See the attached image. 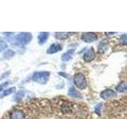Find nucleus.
Here are the masks:
<instances>
[{"instance_id": "7ed1b4c3", "label": "nucleus", "mask_w": 127, "mask_h": 119, "mask_svg": "<svg viewBox=\"0 0 127 119\" xmlns=\"http://www.w3.org/2000/svg\"><path fill=\"white\" fill-rule=\"evenodd\" d=\"M32 40V34L30 33H26V32H24V33H20L15 37L14 39V41H16V44L18 45H26Z\"/></svg>"}, {"instance_id": "dca6fc26", "label": "nucleus", "mask_w": 127, "mask_h": 119, "mask_svg": "<svg viewBox=\"0 0 127 119\" xmlns=\"http://www.w3.org/2000/svg\"><path fill=\"white\" fill-rule=\"evenodd\" d=\"M14 54H15L14 51H13L12 49H8L6 52H4L2 57H3V58H5V59H10L11 57H13L14 56Z\"/></svg>"}, {"instance_id": "20e7f679", "label": "nucleus", "mask_w": 127, "mask_h": 119, "mask_svg": "<svg viewBox=\"0 0 127 119\" xmlns=\"http://www.w3.org/2000/svg\"><path fill=\"white\" fill-rule=\"evenodd\" d=\"M81 39L86 43H92L97 41L98 36L96 33H91V32H87V33H83L81 36Z\"/></svg>"}, {"instance_id": "1a4fd4ad", "label": "nucleus", "mask_w": 127, "mask_h": 119, "mask_svg": "<svg viewBox=\"0 0 127 119\" xmlns=\"http://www.w3.org/2000/svg\"><path fill=\"white\" fill-rule=\"evenodd\" d=\"M61 50H62V46L61 44L59 43H54L53 45H51L50 47L47 49L48 54H53L56 53H58Z\"/></svg>"}, {"instance_id": "6ab92c4d", "label": "nucleus", "mask_w": 127, "mask_h": 119, "mask_svg": "<svg viewBox=\"0 0 127 119\" xmlns=\"http://www.w3.org/2000/svg\"><path fill=\"white\" fill-rule=\"evenodd\" d=\"M119 44L122 45H127V33L122 34L119 38Z\"/></svg>"}, {"instance_id": "9d476101", "label": "nucleus", "mask_w": 127, "mask_h": 119, "mask_svg": "<svg viewBox=\"0 0 127 119\" xmlns=\"http://www.w3.org/2000/svg\"><path fill=\"white\" fill-rule=\"evenodd\" d=\"M49 37V33H47V32H43V33H40L37 37L40 45H44L47 41Z\"/></svg>"}, {"instance_id": "f257e3e1", "label": "nucleus", "mask_w": 127, "mask_h": 119, "mask_svg": "<svg viewBox=\"0 0 127 119\" xmlns=\"http://www.w3.org/2000/svg\"><path fill=\"white\" fill-rule=\"evenodd\" d=\"M50 76L49 71H37L33 75V80L36 83L45 84L48 82Z\"/></svg>"}, {"instance_id": "6e6552de", "label": "nucleus", "mask_w": 127, "mask_h": 119, "mask_svg": "<svg viewBox=\"0 0 127 119\" xmlns=\"http://www.w3.org/2000/svg\"><path fill=\"white\" fill-rule=\"evenodd\" d=\"M26 115L22 110H14L11 111L10 114V119H25Z\"/></svg>"}, {"instance_id": "0eeeda50", "label": "nucleus", "mask_w": 127, "mask_h": 119, "mask_svg": "<svg viewBox=\"0 0 127 119\" xmlns=\"http://www.w3.org/2000/svg\"><path fill=\"white\" fill-rule=\"evenodd\" d=\"M95 52L93 48L91 47L89 48L84 53V54H83V60L86 62H91L95 59Z\"/></svg>"}, {"instance_id": "4468645a", "label": "nucleus", "mask_w": 127, "mask_h": 119, "mask_svg": "<svg viewBox=\"0 0 127 119\" xmlns=\"http://www.w3.org/2000/svg\"><path fill=\"white\" fill-rule=\"evenodd\" d=\"M15 87H10V88H8L6 90H5L4 91H2V93L0 94V98H3V97H6V96H8V95H10L11 94H13L14 92H15Z\"/></svg>"}, {"instance_id": "f8f14e48", "label": "nucleus", "mask_w": 127, "mask_h": 119, "mask_svg": "<svg viewBox=\"0 0 127 119\" xmlns=\"http://www.w3.org/2000/svg\"><path fill=\"white\" fill-rule=\"evenodd\" d=\"M68 94L71 97L76 98H82V95L79 94V92L75 90L74 87H71L68 90Z\"/></svg>"}, {"instance_id": "423d86ee", "label": "nucleus", "mask_w": 127, "mask_h": 119, "mask_svg": "<svg viewBox=\"0 0 127 119\" xmlns=\"http://www.w3.org/2000/svg\"><path fill=\"white\" fill-rule=\"evenodd\" d=\"M116 96H117L116 92L111 89H106L100 93V97L103 99H105V100L110 98H114Z\"/></svg>"}, {"instance_id": "4be33fe9", "label": "nucleus", "mask_w": 127, "mask_h": 119, "mask_svg": "<svg viewBox=\"0 0 127 119\" xmlns=\"http://www.w3.org/2000/svg\"><path fill=\"white\" fill-rule=\"evenodd\" d=\"M102 104H98V106H95V112H96L98 114H100V109H101V107H102Z\"/></svg>"}, {"instance_id": "f3484780", "label": "nucleus", "mask_w": 127, "mask_h": 119, "mask_svg": "<svg viewBox=\"0 0 127 119\" xmlns=\"http://www.w3.org/2000/svg\"><path fill=\"white\" fill-rule=\"evenodd\" d=\"M24 96H25V92H24L23 90H19V91H18V92L15 94L14 97V101L18 102L20 100H22Z\"/></svg>"}, {"instance_id": "412c9836", "label": "nucleus", "mask_w": 127, "mask_h": 119, "mask_svg": "<svg viewBox=\"0 0 127 119\" xmlns=\"http://www.w3.org/2000/svg\"><path fill=\"white\" fill-rule=\"evenodd\" d=\"M8 85H9V83L8 82H5V83H2V84H0V92H2V91L3 90V89Z\"/></svg>"}, {"instance_id": "39448f33", "label": "nucleus", "mask_w": 127, "mask_h": 119, "mask_svg": "<svg viewBox=\"0 0 127 119\" xmlns=\"http://www.w3.org/2000/svg\"><path fill=\"white\" fill-rule=\"evenodd\" d=\"M74 106L71 102L68 101H64L61 102V106H60V110L61 111L63 114H69L73 111Z\"/></svg>"}, {"instance_id": "a211bd4d", "label": "nucleus", "mask_w": 127, "mask_h": 119, "mask_svg": "<svg viewBox=\"0 0 127 119\" xmlns=\"http://www.w3.org/2000/svg\"><path fill=\"white\" fill-rule=\"evenodd\" d=\"M106 48H107V44L106 42H101L100 44H99V45H98V53H104V52L106 50Z\"/></svg>"}, {"instance_id": "aec40b11", "label": "nucleus", "mask_w": 127, "mask_h": 119, "mask_svg": "<svg viewBox=\"0 0 127 119\" xmlns=\"http://www.w3.org/2000/svg\"><path fill=\"white\" fill-rule=\"evenodd\" d=\"M7 48V44L4 41H0V53L4 51Z\"/></svg>"}, {"instance_id": "2eb2a0df", "label": "nucleus", "mask_w": 127, "mask_h": 119, "mask_svg": "<svg viewBox=\"0 0 127 119\" xmlns=\"http://www.w3.org/2000/svg\"><path fill=\"white\" fill-rule=\"evenodd\" d=\"M116 90L118 92H125V91L127 90V83L124 82L119 83L116 87Z\"/></svg>"}, {"instance_id": "f03ea898", "label": "nucleus", "mask_w": 127, "mask_h": 119, "mask_svg": "<svg viewBox=\"0 0 127 119\" xmlns=\"http://www.w3.org/2000/svg\"><path fill=\"white\" fill-rule=\"evenodd\" d=\"M73 81H74L75 85L76 86V87H78V88L80 89V90L85 89L87 86L86 77L83 73H76L74 75Z\"/></svg>"}, {"instance_id": "9b49d317", "label": "nucleus", "mask_w": 127, "mask_h": 119, "mask_svg": "<svg viewBox=\"0 0 127 119\" xmlns=\"http://www.w3.org/2000/svg\"><path fill=\"white\" fill-rule=\"evenodd\" d=\"M75 53V49H69L67 50L66 53H64L61 57V60L63 61H68L72 58L73 54Z\"/></svg>"}, {"instance_id": "ddd939ff", "label": "nucleus", "mask_w": 127, "mask_h": 119, "mask_svg": "<svg viewBox=\"0 0 127 119\" xmlns=\"http://www.w3.org/2000/svg\"><path fill=\"white\" fill-rule=\"evenodd\" d=\"M70 33H64V32H57L55 33L56 38L59 40H65L69 37Z\"/></svg>"}]
</instances>
